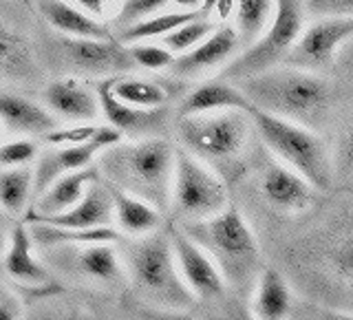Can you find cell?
I'll use <instances>...</instances> for the list:
<instances>
[{
    "mask_svg": "<svg viewBox=\"0 0 353 320\" xmlns=\"http://www.w3.org/2000/svg\"><path fill=\"white\" fill-rule=\"evenodd\" d=\"M239 88L252 106L312 130L325 126L334 108V86L325 77L287 64L250 75Z\"/></svg>",
    "mask_w": 353,
    "mask_h": 320,
    "instance_id": "6da1fadb",
    "label": "cell"
},
{
    "mask_svg": "<svg viewBox=\"0 0 353 320\" xmlns=\"http://www.w3.org/2000/svg\"><path fill=\"white\" fill-rule=\"evenodd\" d=\"M174 157L176 148L161 137L119 141L99 152V172L104 181L165 210L172 194Z\"/></svg>",
    "mask_w": 353,
    "mask_h": 320,
    "instance_id": "7a4b0ae2",
    "label": "cell"
},
{
    "mask_svg": "<svg viewBox=\"0 0 353 320\" xmlns=\"http://www.w3.org/2000/svg\"><path fill=\"white\" fill-rule=\"evenodd\" d=\"M121 261L132 287L141 298L150 301L152 307L185 309L196 301L176 268L168 230L132 237L124 246Z\"/></svg>",
    "mask_w": 353,
    "mask_h": 320,
    "instance_id": "3957f363",
    "label": "cell"
},
{
    "mask_svg": "<svg viewBox=\"0 0 353 320\" xmlns=\"http://www.w3.org/2000/svg\"><path fill=\"white\" fill-rule=\"evenodd\" d=\"M248 113L259 137L281 163L303 174L316 190H329L334 181V161L323 137L316 135L312 128L272 115L256 106H252Z\"/></svg>",
    "mask_w": 353,
    "mask_h": 320,
    "instance_id": "277c9868",
    "label": "cell"
},
{
    "mask_svg": "<svg viewBox=\"0 0 353 320\" xmlns=\"http://www.w3.org/2000/svg\"><path fill=\"white\" fill-rule=\"evenodd\" d=\"M181 228L214 259L225 281L234 279L236 283H245L259 265L256 237L234 206H228L223 212L210 219L183 223Z\"/></svg>",
    "mask_w": 353,
    "mask_h": 320,
    "instance_id": "5b68a950",
    "label": "cell"
},
{
    "mask_svg": "<svg viewBox=\"0 0 353 320\" xmlns=\"http://www.w3.org/2000/svg\"><path fill=\"white\" fill-rule=\"evenodd\" d=\"M250 113L230 108L179 117L176 135H179L181 148L201 161L225 163L241 157L250 137Z\"/></svg>",
    "mask_w": 353,
    "mask_h": 320,
    "instance_id": "8992f818",
    "label": "cell"
},
{
    "mask_svg": "<svg viewBox=\"0 0 353 320\" xmlns=\"http://www.w3.org/2000/svg\"><path fill=\"white\" fill-rule=\"evenodd\" d=\"M305 16L307 11L303 0H276L272 25L256 42L250 44L245 51L236 55L225 66L223 71L225 80L241 82L250 75H256L272 69V66H279L294 47L298 36L303 33Z\"/></svg>",
    "mask_w": 353,
    "mask_h": 320,
    "instance_id": "52a82bcc",
    "label": "cell"
},
{
    "mask_svg": "<svg viewBox=\"0 0 353 320\" xmlns=\"http://www.w3.org/2000/svg\"><path fill=\"white\" fill-rule=\"evenodd\" d=\"M170 206L183 223L210 219L230 206L221 177L183 148H176Z\"/></svg>",
    "mask_w": 353,
    "mask_h": 320,
    "instance_id": "ba28073f",
    "label": "cell"
},
{
    "mask_svg": "<svg viewBox=\"0 0 353 320\" xmlns=\"http://www.w3.org/2000/svg\"><path fill=\"white\" fill-rule=\"evenodd\" d=\"M5 272L14 283H18V294L27 298H49L64 292L62 283L55 279V274L47 268L33 243L31 230L27 223L11 228V234L5 248Z\"/></svg>",
    "mask_w": 353,
    "mask_h": 320,
    "instance_id": "9c48e42d",
    "label": "cell"
},
{
    "mask_svg": "<svg viewBox=\"0 0 353 320\" xmlns=\"http://www.w3.org/2000/svg\"><path fill=\"white\" fill-rule=\"evenodd\" d=\"M353 38V18H320L303 29L283 64L303 71H325L336 64L340 49Z\"/></svg>",
    "mask_w": 353,
    "mask_h": 320,
    "instance_id": "30bf717a",
    "label": "cell"
},
{
    "mask_svg": "<svg viewBox=\"0 0 353 320\" xmlns=\"http://www.w3.org/2000/svg\"><path fill=\"white\" fill-rule=\"evenodd\" d=\"M168 237L181 279L196 301H223L228 294V281L214 259L179 226H170Z\"/></svg>",
    "mask_w": 353,
    "mask_h": 320,
    "instance_id": "8fae6325",
    "label": "cell"
},
{
    "mask_svg": "<svg viewBox=\"0 0 353 320\" xmlns=\"http://www.w3.org/2000/svg\"><path fill=\"white\" fill-rule=\"evenodd\" d=\"M60 55L69 69L91 77H115L128 75L137 69L132 62L128 49L117 38H73L60 36L58 38Z\"/></svg>",
    "mask_w": 353,
    "mask_h": 320,
    "instance_id": "7c38bea8",
    "label": "cell"
},
{
    "mask_svg": "<svg viewBox=\"0 0 353 320\" xmlns=\"http://www.w3.org/2000/svg\"><path fill=\"white\" fill-rule=\"evenodd\" d=\"M42 252H47V259L53 261L60 270L91 285L119 287L128 279L124 261L113 243H88V246L53 248Z\"/></svg>",
    "mask_w": 353,
    "mask_h": 320,
    "instance_id": "4fadbf2b",
    "label": "cell"
},
{
    "mask_svg": "<svg viewBox=\"0 0 353 320\" xmlns=\"http://www.w3.org/2000/svg\"><path fill=\"white\" fill-rule=\"evenodd\" d=\"M121 137L124 135H121L117 128L99 126L97 135L91 141L77 143V146H53L51 150L42 152L36 170H33V197H40L53 181H58L60 177L88 168L99 152H104L106 148L119 143Z\"/></svg>",
    "mask_w": 353,
    "mask_h": 320,
    "instance_id": "5bb4252c",
    "label": "cell"
},
{
    "mask_svg": "<svg viewBox=\"0 0 353 320\" xmlns=\"http://www.w3.org/2000/svg\"><path fill=\"white\" fill-rule=\"evenodd\" d=\"M33 221H42V223L71 228V230H93V228L113 226L115 223L113 199H110L106 181L102 177L95 179L86 188V192L80 201L66 210V212L53 214V217H31V219H25V223H33Z\"/></svg>",
    "mask_w": 353,
    "mask_h": 320,
    "instance_id": "9a60e30c",
    "label": "cell"
},
{
    "mask_svg": "<svg viewBox=\"0 0 353 320\" xmlns=\"http://www.w3.org/2000/svg\"><path fill=\"white\" fill-rule=\"evenodd\" d=\"M97 97H99V108L102 115L106 117L108 126L117 128L121 135L130 137H152L163 124H165V108H137L124 104L121 99L113 95L110 88V77L97 84Z\"/></svg>",
    "mask_w": 353,
    "mask_h": 320,
    "instance_id": "2e32d148",
    "label": "cell"
},
{
    "mask_svg": "<svg viewBox=\"0 0 353 320\" xmlns=\"http://www.w3.org/2000/svg\"><path fill=\"white\" fill-rule=\"evenodd\" d=\"M241 47V38L234 27L230 25H219V29L214 33L199 42L194 49H190L188 53L176 55L170 73H174L176 77H199L205 75L208 71L216 69L225 60H230Z\"/></svg>",
    "mask_w": 353,
    "mask_h": 320,
    "instance_id": "e0dca14e",
    "label": "cell"
},
{
    "mask_svg": "<svg viewBox=\"0 0 353 320\" xmlns=\"http://www.w3.org/2000/svg\"><path fill=\"white\" fill-rule=\"evenodd\" d=\"M261 192L268 201L283 212H301L314 203L316 188L303 174L285 163H270L261 177Z\"/></svg>",
    "mask_w": 353,
    "mask_h": 320,
    "instance_id": "ac0fdd59",
    "label": "cell"
},
{
    "mask_svg": "<svg viewBox=\"0 0 353 320\" xmlns=\"http://www.w3.org/2000/svg\"><path fill=\"white\" fill-rule=\"evenodd\" d=\"M44 104L55 117L69 121H93L102 113L97 88L84 84L77 77H62L44 88Z\"/></svg>",
    "mask_w": 353,
    "mask_h": 320,
    "instance_id": "d6986e66",
    "label": "cell"
},
{
    "mask_svg": "<svg viewBox=\"0 0 353 320\" xmlns=\"http://www.w3.org/2000/svg\"><path fill=\"white\" fill-rule=\"evenodd\" d=\"M248 110L252 102L241 91L239 84L228 82L225 77L221 80H205L196 84L179 104V117L185 115H201V113H216V110Z\"/></svg>",
    "mask_w": 353,
    "mask_h": 320,
    "instance_id": "ffe728a7",
    "label": "cell"
},
{
    "mask_svg": "<svg viewBox=\"0 0 353 320\" xmlns=\"http://www.w3.org/2000/svg\"><path fill=\"white\" fill-rule=\"evenodd\" d=\"M95 179H99V170L91 168V166L60 177V179L53 181L40 197H36V201H33V206L25 214V219L53 217V214L66 212V210L73 208L77 201H80L86 192V188L91 186Z\"/></svg>",
    "mask_w": 353,
    "mask_h": 320,
    "instance_id": "44dd1931",
    "label": "cell"
},
{
    "mask_svg": "<svg viewBox=\"0 0 353 320\" xmlns=\"http://www.w3.org/2000/svg\"><path fill=\"white\" fill-rule=\"evenodd\" d=\"M0 121L14 132H25V135H47V132L58 128V117H55L47 106H40L31 99L0 93Z\"/></svg>",
    "mask_w": 353,
    "mask_h": 320,
    "instance_id": "7402d4cb",
    "label": "cell"
},
{
    "mask_svg": "<svg viewBox=\"0 0 353 320\" xmlns=\"http://www.w3.org/2000/svg\"><path fill=\"white\" fill-rule=\"evenodd\" d=\"M108 192L113 199V212L117 228L128 237H146L150 232H157L161 226V210L143 199L130 194L121 188L108 183Z\"/></svg>",
    "mask_w": 353,
    "mask_h": 320,
    "instance_id": "603a6c76",
    "label": "cell"
},
{
    "mask_svg": "<svg viewBox=\"0 0 353 320\" xmlns=\"http://www.w3.org/2000/svg\"><path fill=\"white\" fill-rule=\"evenodd\" d=\"M40 14L62 36L97 38V40L113 38L110 36V29L104 22L88 16L84 9H77L69 3H64V0H40Z\"/></svg>",
    "mask_w": 353,
    "mask_h": 320,
    "instance_id": "cb8c5ba5",
    "label": "cell"
},
{
    "mask_svg": "<svg viewBox=\"0 0 353 320\" xmlns=\"http://www.w3.org/2000/svg\"><path fill=\"white\" fill-rule=\"evenodd\" d=\"M250 309L259 320H287L290 318L292 290L279 270L265 268L259 274Z\"/></svg>",
    "mask_w": 353,
    "mask_h": 320,
    "instance_id": "d4e9b609",
    "label": "cell"
},
{
    "mask_svg": "<svg viewBox=\"0 0 353 320\" xmlns=\"http://www.w3.org/2000/svg\"><path fill=\"white\" fill-rule=\"evenodd\" d=\"M31 230V237L36 248L40 250H53V248H75V246H88V243H117L119 232L108 228H93V230H71L60 226H49L42 221L27 223Z\"/></svg>",
    "mask_w": 353,
    "mask_h": 320,
    "instance_id": "484cf974",
    "label": "cell"
},
{
    "mask_svg": "<svg viewBox=\"0 0 353 320\" xmlns=\"http://www.w3.org/2000/svg\"><path fill=\"white\" fill-rule=\"evenodd\" d=\"M33 49L27 33L0 16V75L29 77L33 73Z\"/></svg>",
    "mask_w": 353,
    "mask_h": 320,
    "instance_id": "4316f807",
    "label": "cell"
},
{
    "mask_svg": "<svg viewBox=\"0 0 353 320\" xmlns=\"http://www.w3.org/2000/svg\"><path fill=\"white\" fill-rule=\"evenodd\" d=\"M33 194V170L29 166L0 168V208L16 219L25 217L29 199Z\"/></svg>",
    "mask_w": 353,
    "mask_h": 320,
    "instance_id": "83f0119b",
    "label": "cell"
},
{
    "mask_svg": "<svg viewBox=\"0 0 353 320\" xmlns=\"http://www.w3.org/2000/svg\"><path fill=\"white\" fill-rule=\"evenodd\" d=\"M201 16H208V14H203L201 9H196V11H172V14H157L152 18L137 22V25H132V27L121 29L117 40L121 44H135V42L152 40V38H163V36H168L170 31H174L176 27H181V25H185V22H190L194 18H201Z\"/></svg>",
    "mask_w": 353,
    "mask_h": 320,
    "instance_id": "f1b7e54d",
    "label": "cell"
},
{
    "mask_svg": "<svg viewBox=\"0 0 353 320\" xmlns=\"http://www.w3.org/2000/svg\"><path fill=\"white\" fill-rule=\"evenodd\" d=\"M110 88H113V95L117 99L137 108H159L168 99V93H165V88L161 84H154L150 80H141V77H132V75L110 77Z\"/></svg>",
    "mask_w": 353,
    "mask_h": 320,
    "instance_id": "f546056e",
    "label": "cell"
},
{
    "mask_svg": "<svg viewBox=\"0 0 353 320\" xmlns=\"http://www.w3.org/2000/svg\"><path fill=\"white\" fill-rule=\"evenodd\" d=\"M276 0H236V33L241 44H254L274 20Z\"/></svg>",
    "mask_w": 353,
    "mask_h": 320,
    "instance_id": "4dcf8cb0",
    "label": "cell"
},
{
    "mask_svg": "<svg viewBox=\"0 0 353 320\" xmlns=\"http://www.w3.org/2000/svg\"><path fill=\"white\" fill-rule=\"evenodd\" d=\"M216 29H219V25L214 20H210L208 16H201V18L185 22L181 27H176L174 31L168 33V36H163L161 44L168 51H172L174 55H181V53H188L190 49H194L199 42H203L210 33H214Z\"/></svg>",
    "mask_w": 353,
    "mask_h": 320,
    "instance_id": "1f68e13d",
    "label": "cell"
},
{
    "mask_svg": "<svg viewBox=\"0 0 353 320\" xmlns=\"http://www.w3.org/2000/svg\"><path fill=\"white\" fill-rule=\"evenodd\" d=\"M128 53L132 62L137 64V69H148V71H161L170 69L176 55L168 51L163 44H148V42H135L128 47Z\"/></svg>",
    "mask_w": 353,
    "mask_h": 320,
    "instance_id": "d6a6232c",
    "label": "cell"
},
{
    "mask_svg": "<svg viewBox=\"0 0 353 320\" xmlns=\"http://www.w3.org/2000/svg\"><path fill=\"white\" fill-rule=\"evenodd\" d=\"M168 3H172V0H124L117 11L115 25L121 29L132 27L141 20L157 16Z\"/></svg>",
    "mask_w": 353,
    "mask_h": 320,
    "instance_id": "836d02e7",
    "label": "cell"
},
{
    "mask_svg": "<svg viewBox=\"0 0 353 320\" xmlns=\"http://www.w3.org/2000/svg\"><path fill=\"white\" fill-rule=\"evenodd\" d=\"M99 126L95 124H75V126H64L55 128L47 135H42V141L49 146H77V143H86L97 135Z\"/></svg>",
    "mask_w": 353,
    "mask_h": 320,
    "instance_id": "e575fe53",
    "label": "cell"
},
{
    "mask_svg": "<svg viewBox=\"0 0 353 320\" xmlns=\"http://www.w3.org/2000/svg\"><path fill=\"white\" fill-rule=\"evenodd\" d=\"M38 157L36 143L29 139H14L0 143V168H18V166H29Z\"/></svg>",
    "mask_w": 353,
    "mask_h": 320,
    "instance_id": "d590c367",
    "label": "cell"
},
{
    "mask_svg": "<svg viewBox=\"0 0 353 320\" xmlns=\"http://www.w3.org/2000/svg\"><path fill=\"white\" fill-rule=\"evenodd\" d=\"M307 16L353 18V0H303Z\"/></svg>",
    "mask_w": 353,
    "mask_h": 320,
    "instance_id": "8d00e7d4",
    "label": "cell"
},
{
    "mask_svg": "<svg viewBox=\"0 0 353 320\" xmlns=\"http://www.w3.org/2000/svg\"><path fill=\"white\" fill-rule=\"evenodd\" d=\"M336 168L342 174H353V119L342 130L338 139V150H336Z\"/></svg>",
    "mask_w": 353,
    "mask_h": 320,
    "instance_id": "74e56055",
    "label": "cell"
},
{
    "mask_svg": "<svg viewBox=\"0 0 353 320\" xmlns=\"http://www.w3.org/2000/svg\"><path fill=\"white\" fill-rule=\"evenodd\" d=\"M0 320H22L20 294L0 283Z\"/></svg>",
    "mask_w": 353,
    "mask_h": 320,
    "instance_id": "f35d334b",
    "label": "cell"
},
{
    "mask_svg": "<svg viewBox=\"0 0 353 320\" xmlns=\"http://www.w3.org/2000/svg\"><path fill=\"white\" fill-rule=\"evenodd\" d=\"M139 318L141 320H194L190 314H185L183 309H165V307H139Z\"/></svg>",
    "mask_w": 353,
    "mask_h": 320,
    "instance_id": "ab89813d",
    "label": "cell"
},
{
    "mask_svg": "<svg viewBox=\"0 0 353 320\" xmlns=\"http://www.w3.org/2000/svg\"><path fill=\"white\" fill-rule=\"evenodd\" d=\"M334 265L342 279L353 283V241L342 243L334 254Z\"/></svg>",
    "mask_w": 353,
    "mask_h": 320,
    "instance_id": "60d3db41",
    "label": "cell"
},
{
    "mask_svg": "<svg viewBox=\"0 0 353 320\" xmlns=\"http://www.w3.org/2000/svg\"><path fill=\"white\" fill-rule=\"evenodd\" d=\"M212 318H216V320H259L256 316H254V312L250 307H245L239 301L225 303Z\"/></svg>",
    "mask_w": 353,
    "mask_h": 320,
    "instance_id": "b9f144b4",
    "label": "cell"
},
{
    "mask_svg": "<svg viewBox=\"0 0 353 320\" xmlns=\"http://www.w3.org/2000/svg\"><path fill=\"white\" fill-rule=\"evenodd\" d=\"M336 66L349 77V80H353V38L340 49L338 58H336Z\"/></svg>",
    "mask_w": 353,
    "mask_h": 320,
    "instance_id": "7bdbcfd3",
    "label": "cell"
},
{
    "mask_svg": "<svg viewBox=\"0 0 353 320\" xmlns=\"http://www.w3.org/2000/svg\"><path fill=\"white\" fill-rule=\"evenodd\" d=\"M77 5H80V9H84L88 16L93 18H104L106 11H108V5L110 0H75Z\"/></svg>",
    "mask_w": 353,
    "mask_h": 320,
    "instance_id": "ee69618b",
    "label": "cell"
},
{
    "mask_svg": "<svg viewBox=\"0 0 353 320\" xmlns=\"http://www.w3.org/2000/svg\"><path fill=\"white\" fill-rule=\"evenodd\" d=\"M236 11V0H216V7H214V14L219 16L221 22L230 20V16Z\"/></svg>",
    "mask_w": 353,
    "mask_h": 320,
    "instance_id": "f6af8a7d",
    "label": "cell"
},
{
    "mask_svg": "<svg viewBox=\"0 0 353 320\" xmlns=\"http://www.w3.org/2000/svg\"><path fill=\"white\" fill-rule=\"evenodd\" d=\"M9 214L5 212L3 208H0V250L7 248V241H9V234H11V228H9Z\"/></svg>",
    "mask_w": 353,
    "mask_h": 320,
    "instance_id": "bcb514c9",
    "label": "cell"
},
{
    "mask_svg": "<svg viewBox=\"0 0 353 320\" xmlns=\"http://www.w3.org/2000/svg\"><path fill=\"white\" fill-rule=\"evenodd\" d=\"M318 320H353V314H347V312H331V309H325V312H320Z\"/></svg>",
    "mask_w": 353,
    "mask_h": 320,
    "instance_id": "7dc6e473",
    "label": "cell"
},
{
    "mask_svg": "<svg viewBox=\"0 0 353 320\" xmlns=\"http://www.w3.org/2000/svg\"><path fill=\"white\" fill-rule=\"evenodd\" d=\"M181 11H196L201 9V0H172Z\"/></svg>",
    "mask_w": 353,
    "mask_h": 320,
    "instance_id": "c3c4849f",
    "label": "cell"
},
{
    "mask_svg": "<svg viewBox=\"0 0 353 320\" xmlns=\"http://www.w3.org/2000/svg\"><path fill=\"white\" fill-rule=\"evenodd\" d=\"M214 7H216V0H201V11H203V14H212V11H214Z\"/></svg>",
    "mask_w": 353,
    "mask_h": 320,
    "instance_id": "681fc988",
    "label": "cell"
},
{
    "mask_svg": "<svg viewBox=\"0 0 353 320\" xmlns=\"http://www.w3.org/2000/svg\"><path fill=\"white\" fill-rule=\"evenodd\" d=\"M0 139H3V128H0Z\"/></svg>",
    "mask_w": 353,
    "mask_h": 320,
    "instance_id": "f907efd6",
    "label": "cell"
},
{
    "mask_svg": "<svg viewBox=\"0 0 353 320\" xmlns=\"http://www.w3.org/2000/svg\"><path fill=\"white\" fill-rule=\"evenodd\" d=\"M20 3H29V0H20Z\"/></svg>",
    "mask_w": 353,
    "mask_h": 320,
    "instance_id": "816d5d0a",
    "label": "cell"
}]
</instances>
